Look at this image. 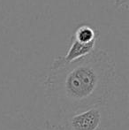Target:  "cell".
Returning a JSON list of instances; mask_svg holds the SVG:
<instances>
[{
    "instance_id": "7a4b0ae2",
    "label": "cell",
    "mask_w": 129,
    "mask_h": 130,
    "mask_svg": "<svg viewBox=\"0 0 129 130\" xmlns=\"http://www.w3.org/2000/svg\"><path fill=\"white\" fill-rule=\"evenodd\" d=\"M109 116L106 104H97L67 115L60 124L65 130H101L106 127Z\"/></svg>"
},
{
    "instance_id": "3957f363",
    "label": "cell",
    "mask_w": 129,
    "mask_h": 130,
    "mask_svg": "<svg viewBox=\"0 0 129 130\" xmlns=\"http://www.w3.org/2000/svg\"><path fill=\"white\" fill-rule=\"evenodd\" d=\"M96 46H97V42L83 43L76 41L74 38L72 37L68 52L65 56H61V58L65 62L74 61L92 53L96 50Z\"/></svg>"
},
{
    "instance_id": "5b68a950",
    "label": "cell",
    "mask_w": 129,
    "mask_h": 130,
    "mask_svg": "<svg viewBox=\"0 0 129 130\" xmlns=\"http://www.w3.org/2000/svg\"><path fill=\"white\" fill-rule=\"evenodd\" d=\"M44 130H65L61 124H51L50 122L46 121Z\"/></svg>"
},
{
    "instance_id": "277c9868",
    "label": "cell",
    "mask_w": 129,
    "mask_h": 130,
    "mask_svg": "<svg viewBox=\"0 0 129 130\" xmlns=\"http://www.w3.org/2000/svg\"><path fill=\"white\" fill-rule=\"evenodd\" d=\"M72 38L80 43H89L93 42H97L98 39V31L97 28L88 24L80 25L76 28Z\"/></svg>"
},
{
    "instance_id": "6da1fadb",
    "label": "cell",
    "mask_w": 129,
    "mask_h": 130,
    "mask_svg": "<svg viewBox=\"0 0 129 130\" xmlns=\"http://www.w3.org/2000/svg\"><path fill=\"white\" fill-rule=\"evenodd\" d=\"M115 64L105 51L65 62L58 57L44 80L50 105L61 119L97 104H106L115 82Z\"/></svg>"
}]
</instances>
